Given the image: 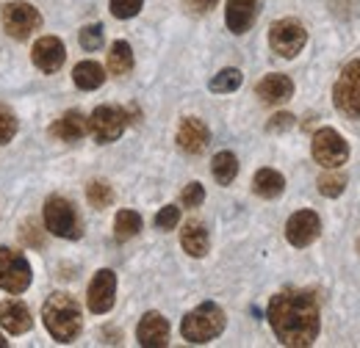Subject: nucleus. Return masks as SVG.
<instances>
[{"mask_svg":"<svg viewBox=\"0 0 360 348\" xmlns=\"http://www.w3.org/2000/svg\"><path fill=\"white\" fill-rule=\"evenodd\" d=\"M266 318L271 323V332L283 346L308 348L316 343L321 318H319V302L311 290H283L271 296Z\"/></svg>","mask_w":360,"mask_h":348,"instance_id":"obj_1","label":"nucleus"},{"mask_svg":"<svg viewBox=\"0 0 360 348\" xmlns=\"http://www.w3.org/2000/svg\"><path fill=\"white\" fill-rule=\"evenodd\" d=\"M42 321L56 343H72L84 329L81 304L70 293H53L42 307Z\"/></svg>","mask_w":360,"mask_h":348,"instance_id":"obj_2","label":"nucleus"},{"mask_svg":"<svg viewBox=\"0 0 360 348\" xmlns=\"http://www.w3.org/2000/svg\"><path fill=\"white\" fill-rule=\"evenodd\" d=\"M225 323L227 318L222 307L214 304V302H202L191 312H186V318L180 323V335H183V340H188L194 346H202V343L217 340L225 332Z\"/></svg>","mask_w":360,"mask_h":348,"instance_id":"obj_3","label":"nucleus"},{"mask_svg":"<svg viewBox=\"0 0 360 348\" xmlns=\"http://www.w3.org/2000/svg\"><path fill=\"white\" fill-rule=\"evenodd\" d=\"M31 262L22 252L17 249H8V246H0V290L17 296V293H25L31 288Z\"/></svg>","mask_w":360,"mask_h":348,"instance_id":"obj_4","label":"nucleus"},{"mask_svg":"<svg viewBox=\"0 0 360 348\" xmlns=\"http://www.w3.org/2000/svg\"><path fill=\"white\" fill-rule=\"evenodd\" d=\"M42 216H45L47 232H53L56 238L78 241V238L84 235L75 208H72L70 199H64V196H50L45 202V213H42Z\"/></svg>","mask_w":360,"mask_h":348,"instance_id":"obj_5","label":"nucleus"},{"mask_svg":"<svg viewBox=\"0 0 360 348\" xmlns=\"http://www.w3.org/2000/svg\"><path fill=\"white\" fill-rule=\"evenodd\" d=\"M311 152H314V161L324 169H338L349 161V144L347 138L333 128H321L314 133V141H311Z\"/></svg>","mask_w":360,"mask_h":348,"instance_id":"obj_6","label":"nucleus"},{"mask_svg":"<svg viewBox=\"0 0 360 348\" xmlns=\"http://www.w3.org/2000/svg\"><path fill=\"white\" fill-rule=\"evenodd\" d=\"M308 44V31L300 20H277L269 28V47L280 58H297Z\"/></svg>","mask_w":360,"mask_h":348,"instance_id":"obj_7","label":"nucleus"},{"mask_svg":"<svg viewBox=\"0 0 360 348\" xmlns=\"http://www.w3.org/2000/svg\"><path fill=\"white\" fill-rule=\"evenodd\" d=\"M333 97H335V108L347 119H360V58L344 67V72L335 81Z\"/></svg>","mask_w":360,"mask_h":348,"instance_id":"obj_8","label":"nucleus"},{"mask_svg":"<svg viewBox=\"0 0 360 348\" xmlns=\"http://www.w3.org/2000/svg\"><path fill=\"white\" fill-rule=\"evenodd\" d=\"M128 128V111L120 105H100L89 116V133L97 144H111L117 141Z\"/></svg>","mask_w":360,"mask_h":348,"instance_id":"obj_9","label":"nucleus"},{"mask_svg":"<svg viewBox=\"0 0 360 348\" xmlns=\"http://www.w3.org/2000/svg\"><path fill=\"white\" fill-rule=\"evenodd\" d=\"M42 25V14L31 6V3H22V0H14V3H6L3 6V28L8 36L14 39H28L37 28Z\"/></svg>","mask_w":360,"mask_h":348,"instance_id":"obj_10","label":"nucleus"},{"mask_svg":"<svg viewBox=\"0 0 360 348\" xmlns=\"http://www.w3.org/2000/svg\"><path fill=\"white\" fill-rule=\"evenodd\" d=\"M117 302V274L111 268H100L89 282L86 290V304L94 315H105Z\"/></svg>","mask_w":360,"mask_h":348,"instance_id":"obj_11","label":"nucleus"},{"mask_svg":"<svg viewBox=\"0 0 360 348\" xmlns=\"http://www.w3.org/2000/svg\"><path fill=\"white\" fill-rule=\"evenodd\" d=\"M319 235H321V218L316 216L314 210H300L285 221V238L297 249L311 246Z\"/></svg>","mask_w":360,"mask_h":348,"instance_id":"obj_12","label":"nucleus"},{"mask_svg":"<svg viewBox=\"0 0 360 348\" xmlns=\"http://www.w3.org/2000/svg\"><path fill=\"white\" fill-rule=\"evenodd\" d=\"M136 340L144 348L169 346V321L161 312H144V318L136 326Z\"/></svg>","mask_w":360,"mask_h":348,"instance_id":"obj_13","label":"nucleus"},{"mask_svg":"<svg viewBox=\"0 0 360 348\" xmlns=\"http://www.w3.org/2000/svg\"><path fill=\"white\" fill-rule=\"evenodd\" d=\"M31 58H34L37 69H42L45 75H53V72H58L64 67L67 47H64L61 39H56V36H42V39H37V44H34Z\"/></svg>","mask_w":360,"mask_h":348,"instance_id":"obj_14","label":"nucleus"},{"mask_svg":"<svg viewBox=\"0 0 360 348\" xmlns=\"http://www.w3.org/2000/svg\"><path fill=\"white\" fill-rule=\"evenodd\" d=\"M261 14V0H227L225 22L233 34H247Z\"/></svg>","mask_w":360,"mask_h":348,"instance_id":"obj_15","label":"nucleus"},{"mask_svg":"<svg viewBox=\"0 0 360 348\" xmlns=\"http://www.w3.org/2000/svg\"><path fill=\"white\" fill-rule=\"evenodd\" d=\"M211 141V133H208V125L197 116H186L178 128V147L188 155H200Z\"/></svg>","mask_w":360,"mask_h":348,"instance_id":"obj_16","label":"nucleus"},{"mask_svg":"<svg viewBox=\"0 0 360 348\" xmlns=\"http://www.w3.org/2000/svg\"><path fill=\"white\" fill-rule=\"evenodd\" d=\"M0 326L8 335H25L34 329V315L20 299H6L0 304Z\"/></svg>","mask_w":360,"mask_h":348,"instance_id":"obj_17","label":"nucleus"},{"mask_svg":"<svg viewBox=\"0 0 360 348\" xmlns=\"http://www.w3.org/2000/svg\"><path fill=\"white\" fill-rule=\"evenodd\" d=\"M255 94L261 97V102L266 105H283L294 97V81L288 75H280V72H271L266 75L258 86H255Z\"/></svg>","mask_w":360,"mask_h":348,"instance_id":"obj_18","label":"nucleus"},{"mask_svg":"<svg viewBox=\"0 0 360 348\" xmlns=\"http://www.w3.org/2000/svg\"><path fill=\"white\" fill-rule=\"evenodd\" d=\"M86 133H89V119L81 111H67L61 119H56L50 125V135L58 138V141H67V144L81 141Z\"/></svg>","mask_w":360,"mask_h":348,"instance_id":"obj_19","label":"nucleus"},{"mask_svg":"<svg viewBox=\"0 0 360 348\" xmlns=\"http://www.w3.org/2000/svg\"><path fill=\"white\" fill-rule=\"evenodd\" d=\"M180 246L191 257H205L208 255V246H211V238H208L205 224L202 221H188L180 229Z\"/></svg>","mask_w":360,"mask_h":348,"instance_id":"obj_20","label":"nucleus"},{"mask_svg":"<svg viewBox=\"0 0 360 348\" xmlns=\"http://www.w3.org/2000/svg\"><path fill=\"white\" fill-rule=\"evenodd\" d=\"M252 191L261 199H277L285 191V177L277 169H258L252 177Z\"/></svg>","mask_w":360,"mask_h":348,"instance_id":"obj_21","label":"nucleus"},{"mask_svg":"<svg viewBox=\"0 0 360 348\" xmlns=\"http://www.w3.org/2000/svg\"><path fill=\"white\" fill-rule=\"evenodd\" d=\"M72 81H75V86L84 88V91H94V88H100L105 83V69L97 61H81L72 69Z\"/></svg>","mask_w":360,"mask_h":348,"instance_id":"obj_22","label":"nucleus"},{"mask_svg":"<svg viewBox=\"0 0 360 348\" xmlns=\"http://www.w3.org/2000/svg\"><path fill=\"white\" fill-rule=\"evenodd\" d=\"M131 69H134V47L128 42H122V39H117V42L111 44V50H108V72L122 78Z\"/></svg>","mask_w":360,"mask_h":348,"instance_id":"obj_23","label":"nucleus"},{"mask_svg":"<svg viewBox=\"0 0 360 348\" xmlns=\"http://www.w3.org/2000/svg\"><path fill=\"white\" fill-rule=\"evenodd\" d=\"M211 174H214V180L219 182V185H230L233 180H236V174H238V161H236V155L233 152H217L214 155V161H211Z\"/></svg>","mask_w":360,"mask_h":348,"instance_id":"obj_24","label":"nucleus"},{"mask_svg":"<svg viewBox=\"0 0 360 348\" xmlns=\"http://www.w3.org/2000/svg\"><path fill=\"white\" fill-rule=\"evenodd\" d=\"M141 229V216L136 210H120L117 218H114V238L122 243V241H131L139 235Z\"/></svg>","mask_w":360,"mask_h":348,"instance_id":"obj_25","label":"nucleus"},{"mask_svg":"<svg viewBox=\"0 0 360 348\" xmlns=\"http://www.w3.org/2000/svg\"><path fill=\"white\" fill-rule=\"evenodd\" d=\"M241 81H244L241 69H233V67H227V69H222L219 75H214V78H211L208 88H211L214 94H230V91H236V88L241 86Z\"/></svg>","mask_w":360,"mask_h":348,"instance_id":"obj_26","label":"nucleus"},{"mask_svg":"<svg viewBox=\"0 0 360 348\" xmlns=\"http://www.w3.org/2000/svg\"><path fill=\"white\" fill-rule=\"evenodd\" d=\"M344 191H347V174L344 172L330 169L327 174H321V177H319V194H321V196L335 199V196H341Z\"/></svg>","mask_w":360,"mask_h":348,"instance_id":"obj_27","label":"nucleus"},{"mask_svg":"<svg viewBox=\"0 0 360 348\" xmlns=\"http://www.w3.org/2000/svg\"><path fill=\"white\" fill-rule=\"evenodd\" d=\"M86 199H89L91 208L103 210V208H108L114 202V191H111V185L105 180H91L86 185Z\"/></svg>","mask_w":360,"mask_h":348,"instance_id":"obj_28","label":"nucleus"},{"mask_svg":"<svg viewBox=\"0 0 360 348\" xmlns=\"http://www.w3.org/2000/svg\"><path fill=\"white\" fill-rule=\"evenodd\" d=\"M17 135V116L8 105L0 102V144H8Z\"/></svg>","mask_w":360,"mask_h":348,"instance_id":"obj_29","label":"nucleus"},{"mask_svg":"<svg viewBox=\"0 0 360 348\" xmlns=\"http://www.w3.org/2000/svg\"><path fill=\"white\" fill-rule=\"evenodd\" d=\"M144 0H111V14L117 20H131L141 11Z\"/></svg>","mask_w":360,"mask_h":348,"instance_id":"obj_30","label":"nucleus"},{"mask_svg":"<svg viewBox=\"0 0 360 348\" xmlns=\"http://www.w3.org/2000/svg\"><path fill=\"white\" fill-rule=\"evenodd\" d=\"M202 202H205V188L200 182H188L180 194V205L183 208H200Z\"/></svg>","mask_w":360,"mask_h":348,"instance_id":"obj_31","label":"nucleus"},{"mask_svg":"<svg viewBox=\"0 0 360 348\" xmlns=\"http://www.w3.org/2000/svg\"><path fill=\"white\" fill-rule=\"evenodd\" d=\"M103 39H105V36H103V25H97V22H94V25H86V28H84V31H81V47H84V50H100V47H103Z\"/></svg>","mask_w":360,"mask_h":348,"instance_id":"obj_32","label":"nucleus"},{"mask_svg":"<svg viewBox=\"0 0 360 348\" xmlns=\"http://www.w3.org/2000/svg\"><path fill=\"white\" fill-rule=\"evenodd\" d=\"M178 221H180V208H175V205H167V208H161L155 213V227L158 229H175Z\"/></svg>","mask_w":360,"mask_h":348,"instance_id":"obj_33","label":"nucleus"},{"mask_svg":"<svg viewBox=\"0 0 360 348\" xmlns=\"http://www.w3.org/2000/svg\"><path fill=\"white\" fill-rule=\"evenodd\" d=\"M288 128H294V116H291V114H274L269 119V125H266L269 133H283V130H288Z\"/></svg>","mask_w":360,"mask_h":348,"instance_id":"obj_34","label":"nucleus"},{"mask_svg":"<svg viewBox=\"0 0 360 348\" xmlns=\"http://www.w3.org/2000/svg\"><path fill=\"white\" fill-rule=\"evenodd\" d=\"M217 3H219V0H186V8H188L191 14H208Z\"/></svg>","mask_w":360,"mask_h":348,"instance_id":"obj_35","label":"nucleus"},{"mask_svg":"<svg viewBox=\"0 0 360 348\" xmlns=\"http://www.w3.org/2000/svg\"><path fill=\"white\" fill-rule=\"evenodd\" d=\"M0 348H8V340H6L3 335H0Z\"/></svg>","mask_w":360,"mask_h":348,"instance_id":"obj_36","label":"nucleus"},{"mask_svg":"<svg viewBox=\"0 0 360 348\" xmlns=\"http://www.w3.org/2000/svg\"><path fill=\"white\" fill-rule=\"evenodd\" d=\"M358 252H360V238H358Z\"/></svg>","mask_w":360,"mask_h":348,"instance_id":"obj_37","label":"nucleus"}]
</instances>
